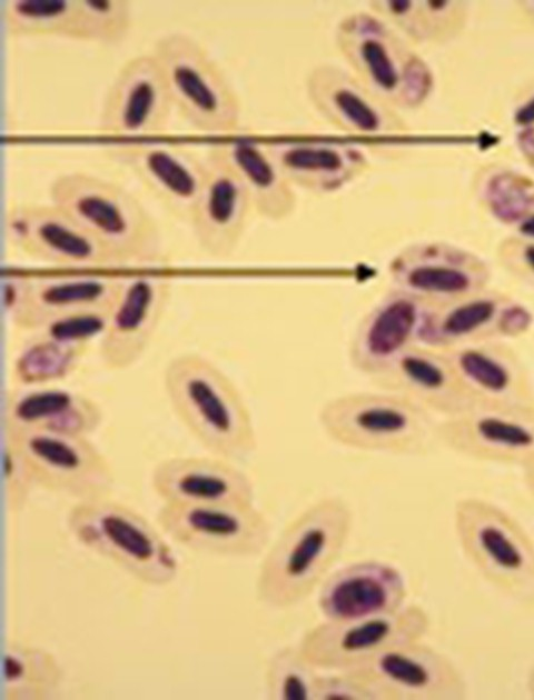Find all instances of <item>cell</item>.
<instances>
[{
  "label": "cell",
  "mask_w": 534,
  "mask_h": 700,
  "mask_svg": "<svg viewBox=\"0 0 534 700\" xmlns=\"http://www.w3.org/2000/svg\"><path fill=\"white\" fill-rule=\"evenodd\" d=\"M162 383L177 418L212 456L235 462L255 452L250 410L234 381L209 358L194 351L172 356Z\"/></svg>",
  "instance_id": "cell-2"
},
{
  "label": "cell",
  "mask_w": 534,
  "mask_h": 700,
  "mask_svg": "<svg viewBox=\"0 0 534 700\" xmlns=\"http://www.w3.org/2000/svg\"><path fill=\"white\" fill-rule=\"evenodd\" d=\"M108 154L129 168L175 216L189 222L205 181V159L182 147L154 141L115 144Z\"/></svg>",
  "instance_id": "cell-22"
},
{
  "label": "cell",
  "mask_w": 534,
  "mask_h": 700,
  "mask_svg": "<svg viewBox=\"0 0 534 700\" xmlns=\"http://www.w3.org/2000/svg\"><path fill=\"white\" fill-rule=\"evenodd\" d=\"M527 311L506 294L479 292L427 304L418 342L439 350L516 334L528 323Z\"/></svg>",
  "instance_id": "cell-16"
},
{
  "label": "cell",
  "mask_w": 534,
  "mask_h": 700,
  "mask_svg": "<svg viewBox=\"0 0 534 700\" xmlns=\"http://www.w3.org/2000/svg\"><path fill=\"white\" fill-rule=\"evenodd\" d=\"M386 271L388 286L427 304L479 292L491 278L484 260L443 241H419L402 248L390 258Z\"/></svg>",
  "instance_id": "cell-15"
},
{
  "label": "cell",
  "mask_w": 534,
  "mask_h": 700,
  "mask_svg": "<svg viewBox=\"0 0 534 700\" xmlns=\"http://www.w3.org/2000/svg\"><path fill=\"white\" fill-rule=\"evenodd\" d=\"M526 687L530 696L534 699V663L528 670L526 678Z\"/></svg>",
  "instance_id": "cell-45"
},
{
  "label": "cell",
  "mask_w": 534,
  "mask_h": 700,
  "mask_svg": "<svg viewBox=\"0 0 534 700\" xmlns=\"http://www.w3.org/2000/svg\"><path fill=\"white\" fill-rule=\"evenodd\" d=\"M518 232L522 238L534 239V213H531L520 222Z\"/></svg>",
  "instance_id": "cell-42"
},
{
  "label": "cell",
  "mask_w": 534,
  "mask_h": 700,
  "mask_svg": "<svg viewBox=\"0 0 534 700\" xmlns=\"http://www.w3.org/2000/svg\"><path fill=\"white\" fill-rule=\"evenodd\" d=\"M318 669L298 646H284L267 660L264 683L270 700H315Z\"/></svg>",
  "instance_id": "cell-34"
},
{
  "label": "cell",
  "mask_w": 534,
  "mask_h": 700,
  "mask_svg": "<svg viewBox=\"0 0 534 700\" xmlns=\"http://www.w3.org/2000/svg\"><path fill=\"white\" fill-rule=\"evenodd\" d=\"M408 588L392 563L365 559L329 572L318 587L317 607L326 621L357 620L399 610Z\"/></svg>",
  "instance_id": "cell-20"
},
{
  "label": "cell",
  "mask_w": 534,
  "mask_h": 700,
  "mask_svg": "<svg viewBox=\"0 0 534 700\" xmlns=\"http://www.w3.org/2000/svg\"><path fill=\"white\" fill-rule=\"evenodd\" d=\"M169 288V279L158 274L123 277L117 302L99 337V357L107 368L122 369L138 360L161 317Z\"/></svg>",
  "instance_id": "cell-23"
},
{
  "label": "cell",
  "mask_w": 534,
  "mask_h": 700,
  "mask_svg": "<svg viewBox=\"0 0 534 700\" xmlns=\"http://www.w3.org/2000/svg\"><path fill=\"white\" fill-rule=\"evenodd\" d=\"M427 303L388 286L358 320L349 343L348 360L358 372L375 379L418 337Z\"/></svg>",
  "instance_id": "cell-17"
},
{
  "label": "cell",
  "mask_w": 534,
  "mask_h": 700,
  "mask_svg": "<svg viewBox=\"0 0 534 700\" xmlns=\"http://www.w3.org/2000/svg\"><path fill=\"white\" fill-rule=\"evenodd\" d=\"M514 121L522 127L532 128L534 124V96L525 101L514 114Z\"/></svg>",
  "instance_id": "cell-41"
},
{
  "label": "cell",
  "mask_w": 534,
  "mask_h": 700,
  "mask_svg": "<svg viewBox=\"0 0 534 700\" xmlns=\"http://www.w3.org/2000/svg\"><path fill=\"white\" fill-rule=\"evenodd\" d=\"M87 343L61 340L37 330L22 343L12 362V374L22 386H34L68 374Z\"/></svg>",
  "instance_id": "cell-32"
},
{
  "label": "cell",
  "mask_w": 534,
  "mask_h": 700,
  "mask_svg": "<svg viewBox=\"0 0 534 700\" xmlns=\"http://www.w3.org/2000/svg\"><path fill=\"white\" fill-rule=\"evenodd\" d=\"M306 92L317 112L345 132L374 137L405 129L396 109L337 64L316 66L307 76Z\"/></svg>",
  "instance_id": "cell-21"
},
{
  "label": "cell",
  "mask_w": 534,
  "mask_h": 700,
  "mask_svg": "<svg viewBox=\"0 0 534 700\" xmlns=\"http://www.w3.org/2000/svg\"><path fill=\"white\" fill-rule=\"evenodd\" d=\"M110 313L101 310L76 312L50 320L37 330L61 340L87 343L102 333Z\"/></svg>",
  "instance_id": "cell-39"
},
{
  "label": "cell",
  "mask_w": 534,
  "mask_h": 700,
  "mask_svg": "<svg viewBox=\"0 0 534 700\" xmlns=\"http://www.w3.org/2000/svg\"><path fill=\"white\" fill-rule=\"evenodd\" d=\"M76 0H11L2 18L12 34H58L67 37Z\"/></svg>",
  "instance_id": "cell-36"
},
{
  "label": "cell",
  "mask_w": 534,
  "mask_h": 700,
  "mask_svg": "<svg viewBox=\"0 0 534 700\" xmlns=\"http://www.w3.org/2000/svg\"><path fill=\"white\" fill-rule=\"evenodd\" d=\"M130 26V9L122 0H76L68 38L116 43Z\"/></svg>",
  "instance_id": "cell-35"
},
{
  "label": "cell",
  "mask_w": 534,
  "mask_h": 700,
  "mask_svg": "<svg viewBox=\"0 0 534 700\" xmlns=\"http://www.w3.org/2000/svg\"><path fill=\"white\" fill-rule=\"evenodd\" d=\"M322 430L335 443L358 451L413 456L437 441L434 414L392 391H357L319 408Z\"/></svg>",
  "instance_id": "cell-4"
},
{
  "label": "cell",
  "mask_w": 534,
  "mask_h": 700,
  "mask_svg": "<svg viewBox=\"0 0 534 700\" xmlns=\"http://www.w3.org/2000/svg\"><path fill=\"white\" fill-rule=\"evenodd\" d=\"M500 257L513 277L534 290V239L507 240L500 249Z\"/></svg>",
  "instance_id": "cell-40"
},
{
  "label": "cell",
  "mask_w": 534,
  "mask_h": 700,
  "mask_svg": "<svg viewBox=\"0 0 534 700\" xmlns=\"http://www.w3.org/2000/svg\"><path fill=\"white\" fill-rule=\"evenodd\" d=\"M151 488L162 502L195 504L254 503L251 479L233 461L216 456H176L158 461Z\"/></svg>",
  "instance_id": "cell-24"
},
{
  "label": "cell",
  "mask_w": 534,
  "mask_h": 700,
  "mask_svg": "<svg viewBox=\"0 0 534 700\" xmlns=\"http://www.w3.org/2000/svg\"><path fill=\"white\" fill-rule=\"evenodd\" d=\"M375 14L413 40L443 39L452 31L455 2L378 0L369 2Z\"/></svg>",
  "instance_id": "cell-33"
},
{
  "label": "cell",
  "mask_w": 534,
  "mask_h": 700,
  "mask_svg": "<svg viewBox=\"0 0 534 700\" xmlns=\"http://www.w3.org/2000/svg\"><path fill=\"white\" fill-rule=\"evenodd\" d=\"M266 146L288 181L314 193L345 188L368 166L365 151L352 143L285 141Z\"/></svg>",
  "instance_id": "cell-29"
},
{
  "label": "cell",
  "mask_w": 534,
  "mask_h": 700,
  "mask_svg": "<svg viewBox=\"0 0 534 700\" xmlns=\"http://www.w3.org/2000/svg\"><path fill=\"white\" fill-rule=\"evenodd\" d=\"M374 679L389 700H462L466 681L443 652L419 641L388 648L355 669Z\"/></svg>",
  "instance_id": "cell-18"
},
{
  "label": "cell",
  "mask_w": 534,
  "mask_h": 700,
  "mask_svg": "<svg viewBox=\"0 0 534 700\" xmlns=\"http://www.w3.org/2000/svg\"><path fill=\"white\" fill-rule=\"evenodd\" d=\"M102 412L91 398L59 387L22 386L4 392L2 427L44 429L88 436L100 424Z\"/></svg>",
  "instance_id": "cell-28"
},
{
  "label": "cell",
  "mask_w": 534,
  "mask_h": 700,
  "mask_svg": "<svg viewBox=\"0 0 534 700\" xmlns=\"http://www.w3.org/2000/svg\"><path fill=\"white\" fill-rule=\"evenodd\" d=\"M70 534L139 582L171 583L178 560L160 532L139 512L108 497L76 501L68 510Z\"/></svg>",
  "instance_id": "cell-5"
},
{
  "label": "cell",
  "mask_w": 534,
  "mask_h": 700,
  "mask_svg": "<svg viewBox=\"0 0 534 700\" xmlns=\"http://www.w3.org/2000/svg\"><path fill=\"white\" fill-rule=\"evenodd\" d=\"M49 198L128 266L165 263L156 222L120 186L85 172H66L50 182Z\"/></svg>",
  "instance_id": "cell-3"
},
{
  "label": "cell",
  "mask_w": 534,
  "mask_h": 700,
  "mask_svg": "<svg viewBox=\"0 0 534 700\" xmlns=\"http://www.w3.org/2000/svg\"><path fill=\"white\" fill-rule=\"evenodd\" d=\"M3 484L7 508L10 513H19L26 507L36 484L32 472L11 439L3 436Z\"/></svg>",
  "instance_id": "cell-38"
},
{
  "label": "cell",
  "mask_w": 534,
  "mask_h": 700,
  "mask_svg": "<svg viewBox=\"0 0 534 700\" xmlns=\"http://www.w3.org/2000/svg\"><path fill=\"white\" fill-rule=\"evenodd\" d=\"M340 496H324L297 513L267 548L256 578L264 606L285 610L308 598L330 572L353 530Z\"/></svg>",
  "instance_id": "cell-1"
},
{
  "label": "cell",
  "mask_w": 534,
  "mask_h": 700,
  "mask_svg": "<svg viewBox=\"0 0 534 700\" xmlns=\"http://www.w3.org/2000/svg\"><path fill=\"white\" fill-rule=\"evenodd\" d=\"M244 183L253 207L264 218L280 221L296 208L295 187L285 177L266 144L248 139L212 147Z\"/></svg>",
  "instance_id": "cell-30"
},
{
  "label": "cell",
  "mask_w": 534,
  "mask_h": 700,
  "mask_svg": "<svg viewBox=\"0 0 534 700\" xmlns=\"http://www.w3.org/2000/svg\"><path fill=\"white\" fill-rule=\"evenodd\" d=\"M521 137L526 154L534 159V128H527Z\"/></svg>",
  "instance_id": "cell-43"
},
{
  "label": "cell",
  "mask_w": 534,
  "mask_h": 700,
  "mask_svg": "<svg viewBox=\"0 0 534 700\" xmlns=\"http://www.w3.org/2000/svg\"><path fill=\"white\" fill-rule=\"evenodd\" d=\"M454 531L462 552L494 588L534 604V541L508 512L477 497L454 507Z\"/></svg>",
  "instance_id": "cell-7"
},
{
  "label": "cell",
  "mask_w": 534,
  "mask_h": 700,
  "mask_svg": "<svg viewBox=\"0 0 534 700\" xmlns=\"http://www.w3.org/2000/svg\"><path fill=\"white\" fill-rule=\"evenodd\" d=\"M437 441L475 460L528 469L534 467V406L476 403L438 421Z\"/></svg>",
  "instance_id": "cell-13"
},
{
  "label": "cell",
  "mask_w": 534,
  "mask_h": 700,
  "mask_svg": "<svg viewBox=\"0 0 534 700\" xmlns=\"http://www.w3.org/2000/svg\"><path fill=\"white\" fill-rule=\"evenodd\" d=\"M62 681V668L51 652L29 644H8L3 656V684L7 699L55 698Z\"/></svg>",
  "instance_id": "cell-31"
},
{
  "label": "cell",
  "mask_w": 534,
  "mask_h": 700,
  "mask_svg": "<svg viewBox=\"0 0 534 700\" xmlns=\"http://www.w3.org/2000/svg\"><path fill=\"white\" fill-rule=\"evenodd\" d=\"M6 239L34 258L76 268L128 266L97 237L51 204H14L2 221Z\"/></svg>",
  "instance_id": "cell-14"
},
{
  "label": "cell",
  "mask_w": 534,
  "mask_h": 700,
  "mask_svg": "<svg viewBox=\"0 0 534 700\" xmlns=\"http://www.w3.org/2000/svg\"><path fill=\"white\" fill-rule=\"evenodd\" d=\"M156 521L179 546L225 558L257 557L267 549L271 534L269 519L254 503L162 502Z\"/></svg>",
  "instance_id": "cell-10"
},
{
  "label": "cell",
  "mask_w": 534,
  "mask_h": 700,
  "mask_svg": "<svg viewBox=\"0 0 534 700\" xmlns=\"http://www.w3.org/2000/svg\"><path fill=\"white\" fill-rule=\"evenodd\" d=\"M429 624L425 609L406 603L390 613L342 622L324 620L306 630L297 646L318 670L345 671L388 648L422 640Z\"/></svg>",
  "instance_id": "cell-11"
},
{
  "label": "cell",
  "mask_w": 534,
  "mask_h": 700,
  "mask_svg": "<svg viewBox=\"0 0 534 700\" xmlns=\"http://www.w3.org/2000/svg\"><path fill=\"white\" fill-rule=\"evenodd\" d=\"M2 430L23 454L37 486L76 501L108 497L111 491V467L88 436L21 427Z\"/></svg>",
  "instance_id": "cell-9"
},
{
  "label": "cell",
  "mask_w": 534,
  "mask_h": 700,
  "mask_svg": "<svg viewBox=\"0 0 534 700\" xmlns=\"http://www.w3.org/2000/svg\"><path fill=\"white\" fill-rule=\"evenodd\" d=\"M152 56L174 106L195 129L210 134L235 130L239 100L221 68L192 37L171 32L159 38Z\"/></svg>",
  "instance_id": "cell-8"
},
{
  "label": "cell",
  "mask_w": 534,
  "mask_h": 700,
  "mask_svg": "<svg viewBox=\"0 0 534 700\" xmlns=\"http://www.w3.org/2000/svg\"><path fill=\"white\" fill-rule=\"evenodd\" d=\"M205 162L204 186L189 223L202 250L227 257L244 233L253 204L239 177L214 148Z\"/></svg>",
  "instance_id": "cell-25"
},
{
  "label": "cell",
  "mask_w": 534,
  "mask_h": 700,
  "mask_svg": "<svg viewBox=\"0 0 534 700\" xmlns=\"http://www.w3.org/2000/svg\"><path fill=\"white\" fill-rule=\"evenodd\" d=\"M1 281L8 320L19 328L39 329L50 320L76 312H111L123 277L6 274Z\"/></svg>",
  "instance_id": "cell-12"
},
{
  "label": "cell",
  "mask_w": 534,
  "mask_h": 700,
  "mask_svg": "<svg viewBox=\"0 0 534 700\" xmlns=\"http://www.w3.org/2000/svg\"><path fill=\"white\" fill-rule=\"evenodd\" d=\"M476 403L534 406V391L518 356L496 340L443 350Z\"/></svg>",
  "instance_id": "cell-27"
},
{
  "label": "cell",
  "mask_w": 534,
  "mask_h": 700,
  "mask_svg": "<svg viewBox=\"0 0 534 700\" xmlns=\"http://www.w3.org/2000/svg\"><path fill=\"white\" fill-rule=\"evenodd\" d=\"M373 380L384 390L399 393L444 418L475 404L447 354L422 343L408 348Z\"/></svg>",
  "instance_id": "cell-26"
},
{
  "label": "cell",
  "mask_w": 534,
  "mask_h": 700,
  "mask_svg": "<svg viewBox=\"0 0 534 700\" xmlns=\"http://www.w3.org/2000/svg\"><path fill=\"white\" fill-rule=\"evenodd\" d=\"M524 480L531 494L534 497V467L523 470Z\"/></svg>",
  "instance_id": "cell-44"
},
{
  "label": "cell",
  "mask_w": 534,
  "mask_h": 700,
  "mask_svg": "<svg viewBox=\"0 0 534 700\" xmlns=\"http://www.w3.org/2000/svg\"><path fill=\"white\" fill-rule=\"evenodd\" d=\"M315 700H389L374 679L358 670L330 671L317 678Z\"/></svg>",
  "instance_id": "cell-37"
},
{
  "label": "cell",
  "mask_w": 534,
  "mask_h": 700,
  "mask_svg": "<svg viewBox=\"0 0 534 700\" xmlns=\"http://www.w3.org/2000/svg\"><path fill=\"white\" fill-rule=\"evenodd\" d=\"M174 107L162 71L151 54L128 60L108 88L100 116L102 132L139 137L162 131Z\"/></svg>",
  "instance_id": "cell-19"
},
{
  "label": "cell",
  "mask_w": 534,
  "mask_h": 700,
  "mask_svg": "<svg viewBox=\"0 0 534 700\" xmlns=\"http://www.w3.org/2000/svg\"><path fill=\"white\" fill-rule=\"evenodd\" d=\"M336 43L352 72L394 109L416 108L429 94L433 76L427 64L374 12L343 18L336 28Z\"/></svg>",
  "instance_id": "cell-6"
}]
</instances>
